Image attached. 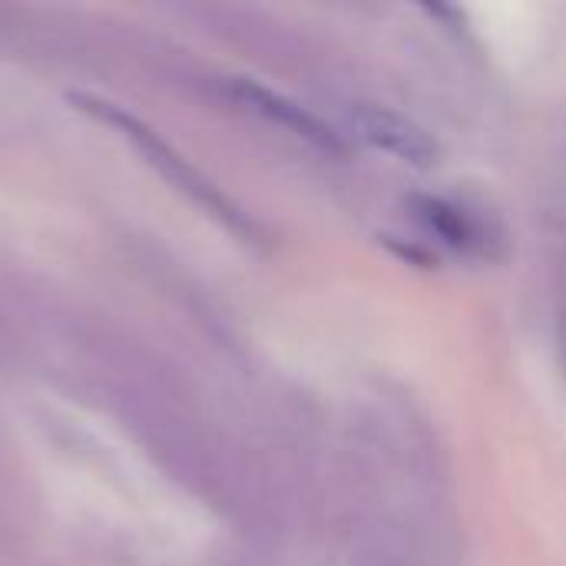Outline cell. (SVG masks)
Here are the masks:
<instances>
[{
	"mask_svg": "<svg viewBox=\"0 0 566 566\" xmlns=\"http://www.w3.org/2000/svg\"><path fill=\"white\" fill-rule=\"evenodd\" d=\"M70 103L76 106V109H83V113H90V116H96L99 123H109V126H116V129H123V136L172 182V186H179L189 199H196L202 209H209L216 219H222L226 226H232V229H239V232H252V226L245 222V216L239 212V206H232L196 166H189L166 139H159L143 119H136L133 113H126L123 106H116V103H109V99H99V96H86V93H70Z\"/></svg>",
	"mask_w": 566,
	"mask_h": 566,
	"instance_id": "obj_1",
	"label": "cell"
},
{
	"mask_svg": "<svg viewBox=\"0 0 566 566\" xmlns=\"http://www.w3.org/2000/svg\"><path fill=\"white\" fill-rule=\"evenodd\" d=\"M352 129L361 143H368L371 149H378L411 169H431L441 159L438 139L421 123H415L411 116H405L391 106L358 103L352 109Z\"/></svg>",
	"mask_w": 566,
	"mask_h": 566,
	"instance_id": "obj_2",
	"label": "cell"
},
{
	"mask_svg": "<svg viewBox=\"0 0 566 566\" xmlns=\"http://www.w3.org/2000/svg\"><path fill=\"white\" fill-rule=\"evenodd\" d=\"M229 96L239 106H245L249 113H255V116L269 119L272 126H282L285 133L298 136L302 143H308V146H315V149H322L328 156H345V139L322 116H315L312 109H305L292 96H285L279 90H269V86H262V83H255L249 76L229 80Z\"/></svg>",
	"mask_w": 566,
	"mask_h": 566,
	"instance_id": "obj_3",
	"label": "cell"
},
{
	"mask_svg": "<svg viewBox=\"0 0 566 566\" xmlns=\"http://www.w3.org/2000/svg\"><path fill=\"white\" fill-rule=\"evenodd\" d=\"M411 206H415V216L421 219V226L428 232H434L444 245H451L458 252H478L481 249L484 239H481L478 222L461 206H454L451 199H441V196H415Z\"/></svg>",
	"mask_w": 566,
	"mask_h": 566,
	"instance_id": "obj_4",
	"label": "cell"
}]
</instances>
